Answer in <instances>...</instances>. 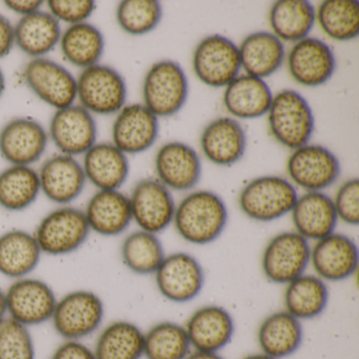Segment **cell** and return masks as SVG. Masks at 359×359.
I'll use <instances>...</instances> for the list:
<instances>
[{"label": "cell", "instance_id": "obj_1", "mask_svg": "<svg viewBox=\"0 0 359 359\" xmlns=\"http://www.w3.org/2000/svg\"><path fill=\"white\" fill-rule=\"evenodd\" d=\"M228 208L213 191H193L176 205L173 224L187 243L205 245L217 241L228 224Z\"/></svg>", "mask_w": 359, "mask_h": 359}, {"label": "cell", "instance_id": "obj_2", "mask_svg": "<svg viewBox=\"0 0 359 359\" xmlns=\"http://www.w3.org/2000/svg\"><path fill=\"white\" fill-rule=\"evenodd\" d=\"M297 197V189L287 178L264 175L243 187L238 205L250 219L271 222L291 213Z\"/></svg>", "mask_w": 359, "mask_h": 359}, {"label": "cell", "instance_id": "obj_3", "mask_svg": "<svg viewBox=\"0 0 359 359\" xmlns=\"http://www.w3.org/2000/svg\"><path fill=\"white\" fill-rule=\"evenodd\" d=\"M268 121L273 137L291 150L308 144L315 129L310 104L299 92L290 89L273 96Z\"/></svg>", "mask_w": 359, "mask_h": 359}, {"label": "cell", "instance_id": "obj_4", "mask_svg": "<svg viewBox=\"0 0 359 359\" xmlns=\"http://www.w3.org/2000/svg\"><path fill=\"white\" fill-rule=\"evenodd\" d=\"M104 300L91 290H74L57 299L51 321L64 340H79L100 329L104 318Z\"/></svg>", "mask_w": 359, "mask_h": 359}, {"label": "cell", "instance_id": "obj_5", "mask_svg": "<svg viewBox=\"0 0 359 359\" xmlns=\"http://www.w3.org/2000/svg\"><path fill=\"white\" fill-rule=\"evenodd\" d=\"M310 241L295 231L278 233L262 251V274L269 283L287 285L310 268Z\"/></svg>", "mask_w": 359, "mask_h": 359}, {"label": "cell", "instance_id": "obj_6", "mask_svg": "<svg viewBox=\"0 0 359 359\" xmlns=\"http://www.w3.org/2000/svg\"><path fill=\"white\" fill-rule=\"evenodd\" d=\"M144 106L158 117L173 116L182 110L189 95V81L184 69L172 60L151 67L142 88Z\"/></svg>", "mask_w": 359, "mask_h": 359}, {"label": "cell", "instance_id": "obj_7", "mask_svg": "<svg viewBox=\"0 0 359 359\" xmlns=\"http://www.w3.org/2000/svg\"><path fill=\"white\" fill-rule=\"evenodd\" d=\"M153 276L159 294L174 304L192 302L205 283L203 264L187 252L167 254Z\"/></svg>", "mask_w": 359, "mask_h": 359}, {"label": "cell", "instance_id": "obj_8", "mask_svg": "<svg viewBox=\"0 0 359 359\" xmlns=\"http://www.w3.org/2000/svg\"><path fill=\"white\" fill-rule=\"evenodd\" d=\"M90 231L85 212L64 207L54 210L41 220L34 237L41 253L64 256L79 250L87 241Z\"/></svg>", "mask_w": 359, "mask_h": 359}, {"label": "cell", "instance_id": "obj_9", "mask_svg": "<svg viewBox=\"0 0 359 359\" xmlns=\"http://www.w3.org/2000/svg\"><path fill=\"white\" fill-rule=\"evenodd\" d=\"M289 180L306 192H323L341 173L336 155L319 144H306L293 150L287 161Z\"/></svg>", "mask_w": 359, "mask_h": 359}, {"label": "cell", "instance_id": "obj_10", "mask_svg": "<svg viewBox=\"0 0 359 359\" xmlns=\"http://www.w3.org/2000/svg\"><path fill=\"white\" fill-rule=\"evenodd\" d=\"M5 292L9 318L28 327L51 321L58 298L43 279H16Z\"/></svg>", "mask_w": 359, "mask_h": 359}, {"label": "cell", "instance_id": "obj_11", "mask_svg": "<svg viewBox=\"0 0 359 359\" xmlns=\"http://www.w3.org/2000/svg\"><path fill=\"white\" fill-rule=\"evenodd\" d=\"M193 70L205 85L212 88L226 87L241 73L238 47L222 35L205 37L193 54Z\"/></svg>", "mask_w": 359, "mask_h": 359}, {"label": "cell", "instance_id": "obj_12", "mask_svg": "<svg viewBox=\"0 0 359 359\" xmlns=\"http://www.w3.org/2000/svg\"><path fill=\"white\" fill-rule=\"evenodd\" d=\"M77 96L89 112L110 115L123 108L127 98L125 79L114 69L95 65L85 69L77 81Z\"/></svg>", "mask_w": 359, "mask_h": 359}, {"label": "cell", "instance_id": "obj_13", "mask_svg": "<svg viewBox=\"0 0 359 359\" xmlns=\"http://www.w3.org/2000/svg\"><path fill=\"white\" fill-rule=\"evenodd\" d=\"M129 199L132 219L140 230L158 235L173 224L175 201L171 191L157 178L138 182Z\"/></svg>", "mask_w": 359, "mask_h": 359}, {"label": "cell", "instance_id": "obj_14", "mask_svg": "<svg viewBox=\"0 0 359 359\" xmlns=\"http://www.w3.org/2000/svg\"><path fill=\"white\" fill-rule=\"evenodd\" d=\"M358 266V247L348 235L334 232L311 245L310 266L327 283L348 280Z\"/></svg>", "mask_w": 359, "mask_h": 359}, {"label": "cell", "instance_id": "obj_15", "mask_svg": "<svg viewBox=\"0 0 359 359\" xmlns=\"http://www.w3.org/2000/svg\"><path fill=\"white\" fill-rule=\"evenodd\" d=\"M287 70L292 79L304 87H319L333 76L336 58L325 41L306 37L293 47L287 55Z\"/></svg>", "mask_w": 359, "mask_h": 359}, {"label": "cell", "instance_id": "obj_16", "mask_svg": "<svg viewBox=\"0 0 359 359\" xmlns=\"http://www.w3.org/2000/svg\"><path fill=\"white\" fill-rule=\"evenodd\" d=\"M184 325L193 351L219 353L234 337V318L219 304L196 309Z\"/></svg>", "mask_w": 359, "mask_h": 359}, {"label": "cell", "instance_id": "obj_17", "mask_svg": "<svg viewBox=\"0 0 359 359\" xmlns=\"http://www.w3.org/2000/svg\"><path fill=\"white\" fill-rule=\"evenodd\" d=\"M25 79L43 102L57 110L73 106L77 97V81L60 65L46 58H35L27 65Z\"/></svg>", "mask_w": 359, "mask_h": 359}, {"label": "cell", "instance_id": "obj_18", "mask_svg": "<svg viewBox=\"0 0 359 359\" xmlns=\"http://www.w3.org/2000/svg\"><path fill=\"white\" fill-rule=\"evenodd\" d=\"M155 171L157 180L171 192L191 191L201 178V157L192 147L184 142H168L157 152Z\"/></svg>", "mask_w": 359, "mask_h": 359}, {"label": "cell", "instance_id": "obj_19", "mask_svg": "<svg viewBox=\"0 0 359 359\" xmlns=\"http://www.w3.org/2000/svg\"><path fill=\"white\" fill-rule=\"evenodd\" d=\"M158 131V118L144 104H130L115 119L113 144L125 154H138L155 144Z\"/></svg>", "mask_w": 359, "mask_h": 359}, {"label": "cell", "instance_id": "obj_20", "mask_svg": "<svg viewBox=\"0 0 359 359\" xmlns=\"http://www.w3.org/2000/svg\"><path fill=\"white\" fill-rule=\"evenodd\" d=\"M52 140L64 155L86 154L95 144L97 129L91 113L81 106L57 110L50 126Z\"/></svg>", "mask_w": 359, "mask_h": 359}, {"label": "cell", "instance_id": "obj_21", "mask_svg": "<svg viewBox=\"0 0 359 359\" xmlns=\"http://www.w3.org/2000/svg\"><path fill=\"white\" fill-rule=\"evenodd\" d=\"M47 144L46 130L32 119H14L0 132V153L13 165L29 167L36 163Z\"/></svg>", "mask_w": 359, "mask_h": 359}, {"label": "cell", "instance_id": "obj_22", "mask_svg": "<svg viewBox=\"0 0 359 359\" xmlns=\"http://www.w3.org/2000/svg\"><path fill=\"white\" fill-rule=\"evenodd\" d=\"M201 147L203 155L212 163L230 167L238 163L245 155L247 136L236 119L219 117L203 129Z\"/></svg>", "mask_w": 359, "mask_h": 359}, {"label": "cell", "instance_id": "obj_23", "mask_svg": "<svg viewBox=\"0 0 359 359\" xmlns=\"http://www.w3.org/2000/svg\"><path fill=\"white\" fill-rule=\"evenodd\" d=\"M290 214L294 231L308 241H317L332 234L338 224L333 199L325 192L298 195Z\"/></svg>", "mask_w": 359, "mask_h": 359}, {"label": "cell", "instance_id": "obj_24", "mask_svg": "<svg viewBox=\"0 0 359 359\" xmlns=\"http://www.w3.org/2000/svg\"><path fill=\"white\" fill-rule=\"evenodd\" d=\"M39 176L41 191L58 205H68L75 201L87 182L83 165L69 155H56L46 161Z\"/></svg>", "mask_w": 359, "mask_h": 359}, {"label": "cell", "instance_id": "obj_25", "mask_svg": "<svg viewBox=\"0 0 359 359\" xmlns=\"http://www.w3.org/2000/svg\"><path fill=\"white\" fill-rule=\"evenodd\" d=\"M90 230L102 236H117L129 228L132 219L129 196L119 190H98L85 211Z\"/></svg>", "mask_w": 359, "mask_h": 359}, {"label": "cell", "instance_id": "obj_26", "mask_svg": "<svg viewBox=\"0 0 359 359\" xmlns=\"http://www.w3.org/2000/svg\"><path fill=\"white\" fill-rule=\"evenodd\" d=\"M304 341L302 321L285 310L276 311L264 317L257 330L260 352L276 359L295 354Z\"/></svg>", "mask_w": 359, "mask_h": 359}, {"label": "cell", "instance_id": "obj_27", "mask_svg": "<svg viewBox=\"0 0 359 359\" xmlns=\"http://www.w3.org/2000/svg\"><path fill=\"white\" fill-rule=\"evenodd\" d=\"M241 69L249 76L264 79L276 73L285 60V45L272 32L248 35L238 47Z\"/></svg>", "mask_w": 359, "mask_h": 359}, {"label": "cell", "instance_id": "obj_28", "mask_svg": "<svg viewBox=\"0 0 359 359\" xmlns=\"http://www.w3.org/2000/svg\"><path fill=\"white\" fill-rule=\"evenodd\" d=\"M273 96L264 79L239 75L224 90V108L237 118H258L268 114Z\"/></svg>", "mask_w": 359, "mask_h": 359}, {"label": "cell", "instance_id": "obj_29", "mask_svg": "<svg viewBox=\"0 0 359 359\" xmlns=\"http://www.w3.org/2000/svg\"><path fill=\"white\" fill-rule=\"evenodd\" d=\"M86 178L98 190H119L129 176L127 155L112 144H94L85 154Z\"/></svg>", "mask_w": 359, "mask_h": 359}, {"label": "cell", "instance_id": "obj_30", "mask_svg": "<svg viewBox=\"0 0 359 359\" xmlns=\"http://www.w3.org/2000/svg\"><path fill=\"white\" fill-rule=\"evenodd\" d=\"M329 299L327 283L314 273H304L285 285L283 310L302 323L312 320L325 312Z\"/></svg>", "mask_w": 359, "mask_h": 359}, {"label": "cell", "instance_id": "obj_31", "mask_svg": "<svg viewBox=\"0 0 359 359\" xmlns=\"http://www.w3.org/2000/svg\"><path fill=\"white\" fill-rule=\"evenodd\" d=\"M41 248L34 234L12 230L0 236V274L8 278H24L36 270L41 262Z\"/></svg>", "mask_w": 359, "mask_h": 359}, {"label": "cell", "instance_id": "obj_32", "mask_svg": "<svg viewBox=\"0 0 359 359\" xmlns=\"http://www.w3.org/2000/svg\"><path fill=\"white\" fill-rule=\"evenodd\" d=\"M269 22L277 39L296 43L309 37L316 22V10L306 0H280L271 8Z\"/></svg>", "mask_w": 359, "mask_h": 359}, {"label": "cell", "instance_id": "obj_33", "mask_svg": "<svg viewBox=\"0 0 359 359\" xmlns=\"http://www.w3.org/2000/svg\"><path fill=\"white\" fill-rule=\"evenodd\" d=\"M144 332L129 320H115L100 331L93 348L95 359L144 358Z\"/></svg>", "mask_w": 359, "mask_h": 359}, {"label": "cell", "instance_id": "obj_34", "mask_svg": "<svg viewBox=\"0 0 359 359\" xmlns=\"http://www.w3.org/2000/svg\"><path fill=\"white\" fill-rule=\"evenodd\" d=\"M16 45L34 57L54 49L62 39L60 22L52 14L37 11L24 16L14 29Z\"/></svg>", "mask_w": 359, "mask_h": 359}, {"label": "cell", "instance_id": "obj_35", "mask_svg": "<svg viewBox=\"0 0 359 359\" xmlns=\"http://www.w3.org/2000/svg\"><path fill=\"white\" fill-rule=\"evenodd\" d=\"M165 248L158 235L138 230L126 237L121 245V256L123 266L140 276L154 275L165 259Z\"/></svg>", "mask_w": 359, "mask_h": 359}, {"label": "cell", "instance_id": "obj_36", "mask_svg": "<svg viewBox=\"0 0 359 359\" xmlns=\"http://www.w3.org/2000/svg\"><path fill=\"white\" fill-rule=\"evenodd\" d=\"M39 192V173L28 165H12L0 173V205L8 211L27 209Z\"/></svg>", "mask_w": 359, "mask_h": 359}, {"label": "cell", "instance_id": "obj_37", "mask_svg": "<svg viewBox=\"0 0 359 359\" xmlns=\"http://www.w3.org/2000/svg\"><path fill=\"white\" fill-rule=\"evenodd\" d=\"M192 351L184 325L175 321H159L144 332L146 359H187Z\"/></svg>", "mask_w": 359, "mask_h": 359}, {"label": "cell", "instance_id": "obj_38", "mask_svg": "<svg viewBox=\"0 0 359 359\" xmlns=\"http://www.w3.org/2000/svg\"><path fill=\"white\" fill-rule=\"evenodd\" d=\"M62 54L79 68L95 66L104 54V39L96 27L87 22L73 25L60 39Z\"/></svg>", "mask_w": 359, "mask_h": 359}, {"label": "cell", "instance_id": "obj_39", "mask_svg": "<svg viewBox=\"0 0 359 359\" xmlns=\"http://www.w3.org/2000/svg\"><path fill=\"white\" fill-rule=\"evenodd\" d=\"M319 27L330 39L348 41L359 34V3L356 0H327L316 12Z\"/></svg>", "mask_w": 359, "mask_h": 359}, {"label": "cell", "instance_id": "obj_40", "mask_svg": "<svg viewBox=\"0 0 359 359\" xmlns=\"http://www.w3.org/2000/svg\"><path fill=\"white\" fill-rule=\"evenodd\" d=\"M116 18L125 32L144 35L158 26L163 7L156 0H125L117 8Z\"/></svg>", "mask_w": 359, "mask_h": 359}, {"label": "cell", "instance_id": "obj_41", "mask_svg": "<svg viewBox=\"0 0 359 359\" xmlns=\"http://www.w3.org/2000/svg\"><path fill=\"white\" fill-rule=\"evenodd\" d=\"M0 359H36L30 327L9 317L0 325Z\"/></svg>", "mask_w": 359, "mask_h": 359}, {"label": "cell", "instance_id": "obj_42", "mask_svg": "<svg viewBox=\"0 0 359 359\" xmlns=\"http://www.w3.org/2000/svg\"><path fill=\"white\" fill-rule=\"evenodd\" d=\"M333 203L338 220L348 226L359 224V180L350 178L338 188Z\"/></svg>", "mask_w": 359, "mask_h": 359}, {"label": "cell", "instance_id": "obj_43", "mask_svg": "<svg viewBox=\"0 0 359 359\" xmlns=\"http://www.w3.org/2000/svg\"><path fill=\"white\" fill-rule=\"evenodd\" d=\"M48 6L56 20L68 22L72 26L85 22L95 10V3L92 0H50Z\"/></svg>", "mask_w": 359, "mask_h": 359}, {"label": "cell", "instance_id": "obj_44", "mask_svg": "<svg viewBox=\"0 0 359 359\" xmlns=\"http://www.w3.org/2000/svg\"><path fill=\"white\" fill-rule=\"evenodd\" d=\"M50 359H95L93 348L79 340H64Z\"/></svg>", "mask_w": 359, "mask_h": 359}, {"label": "cell", "instance_id": "obj_45", "mask_svg": "<svg viewBox=\"0 0 359 359\" xmlns=\"http://www.w3.org/2000/svg\"><path fill=\"white\" fill-rule=\"evenodd\" d=\"M15 37L14 28L5 16L0 15V58L5 57L11 51Z\"/></svg>", "mask_w": 359, "mask_h": 359}, {"label": "cell", "instance_id": "obj_46", "mask_svg": "<svg viewBox=\"0 0 359 359\" xmlns=\"http://www.w3.org/2000/svg\"><path fill=\"white\" fill-rule=\"evenodd\" d=\"M5 4L15 13L27 16L39 11L43 3L41 0H8Z\"/></svg>", "mask_w": 359, "mask_h": 359}, {"label": "cell", "instance_id": "obj_47", "mask_svg": "<svg viewBox=\"0 0 359 359\" xmlns=\"http://www.w3.org/2000/svg\"><path fill=\"white\" fill-rule=\"evenodd\" d=\"M187 359H226L220 355V353L201 352V351H192Z\"/></svg>", "mask_w": 359, "mask_h": 359}, {"label": "cell", "instance_id": "obj_48", "mask_svg": "<svg viewBox=\"0 0 359 359\" xmlns=\"http://www.w3.org/2000/svg\"><path fill=\"white\" fill-rule=\"evenodd\" d=\"M8 318L7 299L6 292L0 287V325Z\"/></svg>", "mask_w": 359, "mask_h": 359}, {"label": "cell", "instance_id": "obj_49", "mask_svg": "<svg viewBox=\"0 0 359 359\" xmlns=\"http://www.w3.org/2000/svg\"><path fill=\"white\" fill-rule=\"evenodd\" d=\"M241 359H276L273 357L269 356V355L264 354L262 352L252 353V354L247 355Z\"/></svg>", "mask_w": 359, "mask_h": 359}, {"label": "cell", "instance_id": "obj_50", "mask_svg": "<svg viewBox=\"0 0 359 359\" xmlns=\"http://www.w3.org/2000/svg\"><path fill=\"white\" fill-rule=\"evenodd\" d=\"M5 76H4L3 71L0 70V96L3 95L4 91H5Z\"/></svg>", "mask_w": 359, "mask_h": 359}]
</instances>
